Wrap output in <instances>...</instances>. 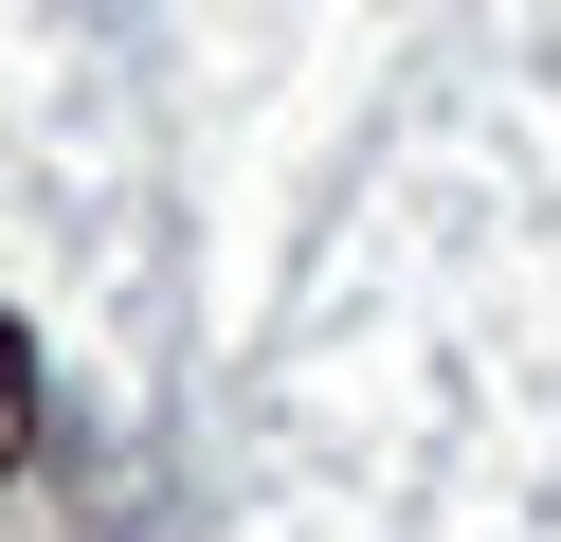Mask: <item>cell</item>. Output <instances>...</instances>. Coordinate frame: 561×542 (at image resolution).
<instances>
[{"mask_svg":"<svg viewBox=\"0 0 561 542\" xmlns=\"http://www.w3.org/2000/svg\"><path fill=\"white\" fill-rule=\"evenodd\" d=\"M19 452H37V344L0 325V488H19Z\"/></svg>","mask_w":561,"mask_h":542,"instance_id":"cell-1","label":"cell"}]
</instances>
